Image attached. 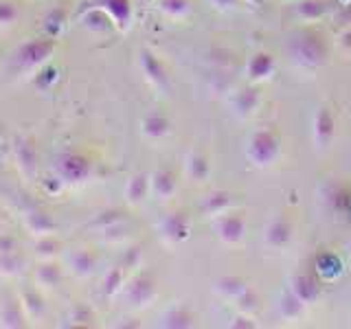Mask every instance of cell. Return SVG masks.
Returning a JSON list of instances; mask_svg holds the SVG:
<instances>
[{"label":"cell","instance_id":"obj_1","mask_svg":"<svg viewBox=\"0 0 351 329\" xmlns=\"http://www.w3.org/2000/svg\"><path fill=\"white\" fill-rule=\"evenodd\" d=\"M58 47V38H38V40H29L16 51V69L22 73H33L40 71V66L51 58V53Z\"/></svg>","mask_w":351,"mask_h":329},{"label":"cell","instance_id":"obj_2","mask_svg":"<svg viewBox=\"0 0 351 329\" xmlns=\"http://www.w3.org/2000/svg\"><path fill=\"white\" fill-rule=\"evenodd\" d=\"M55 169H58V175L62 178V182L82 184L93 175V160L88 158L84 151L69 149L58 156Z\"/></svg>","mask_w":351,"mask_h":329},{"label":"cell","instance_id":"obj_3","mask_svg":"<svg viewBox=\"0 0 351 329\" xmlns=\"http://www.w3.org/2000/svg\"><path fill=\"white\" fill-rule=\"evenodd\" d=\"M279 154V134L270 127H259L252 132L248 143V158L255 164H268Z\"/></svg>","mask_w":351,"mask_h":329},{"label":"cell","instance_id":"obj_4","mask_svg":"<svg viewBox=\"0 0 351 329\" xmlns=\"http://www.w3.org/2000/svg\"><path fill=\"white\" fill-rule=\"evenodd\" d=\"M11 149H14V160H16L18 171L22 173V178H25V180L36 178L40 156H38V147H36V143H33V138L20 134V136L14 138V145H11Z\"/></svg>","mask_w":351,"mask_h":329},{"label":"cell","instance_id":"obj_5","mask_svg":"<svg viewBox=\"0 0 351 329\" xmlns=\"http://www.w3.org/2000/svg\"><path fill=\"white\" fill-rule=\"evenodd\" d=\"M294 53H296V58H299L307 66L323 64L325 58H327V47H325L323 36H321V33H316V31H305L303 36L296 40Z\"/></svg>","mask_w":351,"mask_h":329},{"label":"cell","instance_id":"obj_6","mask_svg":"<svg viewBox=\"0 0 351 329\" xmlns=\"http://www.w3.org/2000/svg\"><path fill=\"white\" fill-rule=\"evenodd\" d=\"M125 294H128V301L134 307L149 305L154 296H156V281H154L149 272H141L128 283Z\"/></svg>","mask_w":351,"mask_h":329},{"label":"cell","instance_id":"obj_7","mask_svg":"<svg viewBox=\"0 0 351 329\" xmlns=\"http://www.w3.org/2000/svg\"><path fill=\"white\" fill-rule=\"evenodd\" d=\"M336 136V117L329 106H321L314 119V138L318 147H329Z\"/></svg>","mask_w":351,"mask_h":329},{"label":"cell","instance_id":"obj_8","mask_svg":"<svg viewBox=\"0 0 351 329\" xmlns=\"http://www.w3.org/2000/svg\"><path fill=\"white\" fill-rule=\"evenodd\" d=\"M33 279H36L38 288L55 290L64 283V270L55 259H42L33 270Z\"/></svg>","mask_w":351,"mask_h":329},{"label":"cell","instance_id":"obj_9","mask_svg":"<svg viewBox=\"0 0 351 329\" xmlns=\"http://www.w3.org/2000/svg\"><path fill=\"white\" fill-rule=\"evenodd\" d=\"M160 230H162V237L167 241H182L189 237V230H191V219L184 211H173L169 213L167 217L162 219L160 224Z\"/></svg>","mask_w":351,"mask_h":329},{"label":"cell","instance_id":"obj_10","mask_svg":"<svg viewBox=\"0 0 351 329\" xmlns=\"http://www.w3.org/2000/svg\"><path fill=\"white\" fill-rule=\"evenodd\" d=\"M20 301H22V307H25L27 312V318L33 323H40L47 318V301H44V296L38 288H31V285H25L20 292Z\"/></svg>","mask_w":351,"mask_h":329},{"label":"cell","instance_id":"obj_11","mask_svg":"<svg viewBox=\"0 0 351 329\" xmlns=\"http://www.w3.org/2000/svg\"><path fill=\"white\" fill-rule=\"evenodd\" d=\"M246 233V217L244 213H226L224 217H219L217 222V235L222 237L226 244H237Z\"/></svg>","mask_w":351,"mask_h":329},{"label":"cell","instance_id":"obj_12","mask_svg":"<svg viewBox=\"0 0 351 329\" xmlns=\"http://www.w3.org/2000/svg\"><path fill=\"white\" fill-rule=\"evenodd\" d=\"M292 237V222H290V217L288 215H274L270 219V224L266 228V244L272 246V248H283L285 244L290 241Z\"/></svg>","mask_w":351,"mask_h":329},{"label":"cell","instance_id":"obj_13","mask_svg":"<svg viewBox=\"0 0 351 329\" xmlns=\"http://www.w3.org/2000/svg\"><path fill=\"white\" fill-rule=\"evenodd\" d=\"M141 69H143V73H145L147 82L152 86L160 88V90H165V88H167V84H169L167 71H165L162 62L156 58V55H154L152 51H147V49L141 51Z\"/></svg>","mask_w":351,"mask_h":329},{"label":"cell","instance_id":"obj_14","mask_svg":"<svg viewBox=\"0 0 351 329\" xmlns=\"http://www.w3.org/2000/svg\"><path fill=\"white\" fill-rule=\"evenodd\" d=\"M27 312L22 307L20 296H7L3 307H0V325L9 327V329H18V327H27Z\"/></svg>","mask_w":351,"mask_h":329},{"label":"cell","instance_id":"obj_15","mask_svg":"<svg viewBox=\"0 0 351 329\" xmlns=\"http://www.w3.org/2000/svg\"><path fill=\"white\" fill-rule=\"evenodd\" d=\"M292 294H296L303 303H314L321 294V283L312 272H299L292 279Z\"/></svg>","mask_w":351,"mask_h":329},{"label":"cell","instance_id":"obj_16","mask_svg":"<svg viewBox=\"0 0 351 329\" xmlns=\"http://www.w3.org/2000/svg\"><path fill=\"white\" fill-rule=\"evenodd\" d=\"M99 263V257L93 248H77L69 255V266L77 277H88L93 274Z\"/></svg>","mask_w":351,"mask_h":329},{"label":"cell","instance_id":"obj_17","mask_svg":"<svg viewBox=\"0 0 351 329\" xmlns=\"http://www.w3.org/2000/svg\"><path fill=\"white\" fill-rule=\"evenodd\" d=\"M25 226L31 235L36 237H44V235H53L55 233V222L53 217L42 211V208H33V211H29L25 215Z\"/></svg>","mask_w":351,"mask_h":329},{"label":"cell","instance_id":"obj_18","mask_svg":"<svg viewBox=\"0 0 351 329\" xmlns=\"http://www.w3.org/2000/svg\"><path fill=\"white\" fill-rule=\"evenodd\" d=\"M152 189H154V193H156V197H160V200H167V197H171L176 193V189H178V178H176V171L169 169V167L158 169L156 173H154V178H152Z\"/></svg>","mask_w":351,"mask_h":329},{"label":"cell","instance_id":"obj_19","mask_svg":"<svg viewBox=\"0 0 351 329\" xmlns=\"http://www.w3.org/2000/svg\"><path fill=\"white\" fill-rule=\"evenodd\" d=\"M101 7L108 11V16L112 18L117 29H128L132 20V3L130 0H104Z\"/></svg>","mask_w":351,"mask_h":329},{"label":"cell","instance_id":"obj_20","mask_svg":"<svg viewBox=\"0 0 351 329\" xmlns=\"http://www.w3.org/2000/svg\"><path fill=\"white\" fill-rule=\"evenodd\" d=\"M169 132V121L160 112H149L145 119H143V134H145L149 141H160L167 136Z\"/></svg>","mask_w":351,"mask_h":329},{"label":"cell","instance_id":"obj_21","mask_svg":"<svg viewBox=\"0 0 351 329\" xmlns=\"http://www.w3.org/2000/svg\"><path fill=\"white\" fill-rule=\"evenodd\" d=\"M149 175L145 171H138L134 173L132 178L128 180V186H125V195H128V200L130 204H138L145 200V195L149 191Z\"/></svg>","mask_w":351,"mask_h":329},{"label":"cell","instance_id":"obj_22","mask_svg":"<svg viewBox=\"0 0 351 329\" xmlns=\"http://www.w3.org/2000/svg\"><path fill=\"white\" fill-rule=\"evenodd\" d=\"M84 27L93 33H106L114 27V22L108 16V11L104 7H97V9H90L84 16Z\"/></svg>","mask_w":351,"mask_h":329},{"label":"cell","instance_id":"obj_23","mask_svg":"<svg viewBox=\"0 0 351 329\" xmlns=\"http://www.w3.org/2000/svg\"><path fill=\"white\" fill-rule=\"evenodd\" d=\"M272 71H274V60H272L270 53H257L250 58L248 75L252 77V80H263V77H268Z\"/></svg>","mask_w":351,"mask_h":329},{"label":"cell","instance_id":"obj_24","mask_svg":"<svg viewBox=\"0 0 351 329\" xmlns=\"http://www.w3.org/2000/svg\"><path fill=\"white\" fill-rule=\"evenodd\" d=\"M22 268H25V257H22L18 250L3 252V255H0V274H3V277L14 279L22 272Z\"/></svg>","mask_w":351,"mask_h":329},{"label":"cell","instance_id":"obj_25","mask_svg":"<svg viewBox=\"0 0 351 329\" xmlns=\"http://www.w3.org/2000/svg\"><path fill=\"white\" fill-rule=\"evenodd\" d=\"M33 250H36V255L40 259H53L60 255L62 250V241L58 237L53 235H44V237H38L36 246H33Z\"/></svg>","mask_w":351,"mask_h":329},{"label":"cell","instance_id":"obj_26","mask_svg":"<svg viewBox=\"0 0 351 329\" xmlns=\"http://www.w3.org/2000/svg\"><path fill=\"white\" fill-rule=\"evenodd\" d=\"M66 18H69V14H66L64 7H55L53 11H49V16L44 18V31H47V36L58 38L66 25Z\"/></svg>","mask_w":351,"mask_h":329},{"label":"cell","instance_id":"obj_27","mask_svg":"<svg viewBox=\"0 0 351 329\" xmlns=\"http://www.w3.org/2000/svg\"><path fill=\"white\" fill-rule=\"evenodd\" d=\"M189 175L195 180V182H204L208 178V173H211V167H208V160L202 156L200 151H193L189 156Z\"/></svg>","mask_w":351,"mask_h":329},{"label":"cell","instance_id":"obj_28","mask_svg":"<svg viewBox=\"0 0 351 329\" xmlns=\"http://www.w3.org/2000/svg\"><path fill=\"white\" fill-rule=\"evenodd\" d=\"M18 18H20V7L16 0H0V27L7 29L11 25H16Z\"/></svg>","mask_w":351,"mask_h":329},{"label":"cell","instance_id":"obj_29","mask_svg":"<svg viewBox=\"0 0 351 329\" xmlns=\"http://www.w3.org/2000/svg\"><path fill=\"white\" fill-rule=\"evenodd\" d=\"M160 11L173 20L184 18L189 14V0H160Z\"/></svg>","mask_w":351,"mask_h":329},{"label":"cell","instance_id":"obj_30","mask_svg":"<svg viewBox=\"0 0 351 329\" xmlns=\"http://www.w3.org/2000/svg\"><path fill=\"white\" fill-rule=\"evenodd\" d=\"M123 283H125L123 268H112L108 272L106 281H104V294L106 296H114L121 288H123Z\"/></svg>","mask_w":351,"mask_h":329},{"label":"cell","instance_id":"obj_31","mask_svg":"<svg viewBox=\"0 0 351 329\" xmlns=\"http://www.w3.org/2000/svg\"><path fill=\"white\" fill-rule=\"evenodd\" d=\"M257 101H259L257 88H246V90H241V93L237 95L235 106H237V110H239L241 114H246V112H250V110H255Z\"/></svg>","mask_w":351,"mask_h":329},{"label":"cell","instance_id":"obj_32","mask_svg":"<svg viewBox=\"0 0 351 329\" xmlns=\"http://www.w3.org/2000/svg\"><path fill=\"white\" fill-rule=\"evenodd\" d=\"M327 5L323 3V0H305V3H301L299 7H296V11H299V16H303L305 20H316L321 18L325 14Z\"/></svg>","mask_w":351,"mask_h":329},{"label":"cell","instance_id":"obj_33","mask_svg":"<svg viewBox=\"0 0 351 329\" xmlns=\"http://www.w3.org/2000/svg\"><path fill=\"white\" fill-rule=\"evenodd\" d=\"M193 321V316L189 314V310L186 307H176L173 312H169L167 316H165V327H189Z\"/></svg>","mask_w":351,"mask_h":329},{"label":"cell","instance_id":"obj_34","mask_svg":"<svg viewBox=\"0 0 351 329\" xmlns=\"http://www.w3.org/2000/svg\"><path fill=\"white\" fill-rule=\"evenodd\" d=\"M228 206H230V193L228 191H217V193H213L211 197H206V204H204L206 211L208 213H215V215H219Z\"/></svg>","mask_w":351,"mask_h":329},{"label":"cell","instance_id":"obj_35","mask_svg":"<svg viewBox=\"0 0 351 329\" xmlns=\"http://www.w3.org/2000/svg\"><path fill=\"white\" fill-rule=\"evenodd\" d=\"M217 290L224 292L226 296H235V299H239V296L246 292V283L237 277H226L217 283Z\"/></svg>","mask_w":351,"mask_h":329},{"label":"cell","instance_id":"obj_36","mask_svg":"<svg viewBox=\"0 0 351 329\" xmlns=\"http://www.w3.org/2000/svg\"><path fill=\"white\" fill-rule=\"evenodd\" d=\"M93 321H95L93 312L84 305H77L69 314V325H73V327H88V325H93Z\"/></svg>","mask_w":351,"mask_h":329},{"label":"cell","instance_id":"obj_37","mask_svg":"<svg viewBox=\"0 0 351 329\" xmlns=\"http://www.w3.org/2000/svg\"><path fill=\"white\" fill-rule=\"evenodd\" d=\"M55 80H58V69H55V66H47V69L36 73V86L40 90H49V88L55 84Z\"/></svg>","mask_w":351,"mask_h":329},{"label":"cell","instance_id":"obj_38","mask_svg":"<svg viewBox=\"0 0 351 329\" xmlns=\"http://www.w3.org/2000/svg\"><path fill=\"white\" fill-rule=\"evenodd\" d=\"M14 250H18V239L14 235L0 233V255H3V252H14Z\"/></svg>","mask_w":351,"mask_h":329},{"label":"cell","instance_id":"obj_39","mask_svg":"<svg viewBox=\"0 0 351 329\" xmlns=\"http://www.w3.org/2000/svg\"><path fill=\"white\" fill-rule=\"evenodd\" d=\"M121 211H108V213H101V217H97V224H104V226H108V224H117V222H121Z\"/></svg>","mask_w":351,"mask_h":329},{"label":"cell","instance_id":"obj_40","mask_svg":"<svg viewBox=\"0 0 351 329\" xmlns=\"http://www.w3.org/2000/svg\"><path fill=\"white\" fill-rule=\"evenodd\" d=\"M340 47H345L347 51L351 49V31H347L343 38H340Z\"/></svg>","mask_w":351,"mask_h":329}]
</instances>
